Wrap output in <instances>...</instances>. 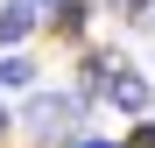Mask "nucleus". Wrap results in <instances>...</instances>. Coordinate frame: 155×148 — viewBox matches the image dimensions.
<instances>
[{"mask_svg":"<svg viewBox=\"0 0 155 148\" xmlns=\"http://www.w3.org/2000/svg\"><path fill=\"white\" fill-rule=\"evenodd\" d=\"M21 120H28V127H42V134H71L78 120H85V99H78V92H28Z\"/></svg>","mask_w":155,"mask_h":148,"instance_id":"nucleus-1","label":"nucleus"},{"mask_svg":"<svg viewBox=\"0 0 155 148\" xmlns=\"http://www.w3.org/2000/svg\"><path fill=\"white\" fill-rule=\"evenodd\" d=\"M99 99H106V106H120V113H134V120H141L155 92H148V78H141L134 64H113V78H106V92H99Z\"/></svg>","mask_w":155,"mask_h":148,"instance_id":"nucleus-2","label":"nucleus"},{"mask_svg":"<svg viewBox=\"0 0 155 148\" xmlns=\"http://www.w3.org/2000/svg\"><path fill=\"white\" fill-rule=\"evenodd\" d=\"M35 28V0H0V49H14Z\"/></svg>","mask_w":155,"mask_h":148,"instance_id":"nucleus-3","label":"nucleus"},{"mask_svg":"<svg viewBox=\"0 0 155 148\" xmlns=\"http://www.w3.org/2000/svg\"><path fill=\"white\" fill-rule=\"evenodd\" d=\"M106 78H113V57H85V64H78V99H85V106H99Z\"/></svg>","mask_w":155,"mask_h":148,"instance_id":"nucleus-4","label":"nucleus"},{"mask_svg":"<svg viewBox=\"0 0 155 148\" xmlns=\"http://www.w3.org/2000/svg\"><path fill=\"white\" fill-rule=\"evenodd\" d=\"M0 85H14V92H28V85H35V64L7 49V57H0Z\"/></svg>","mask_w":155,"mask_h":148,"instance_id":"nucleus-5","label":"nucleus"},{"mask_svg":"<svg viewBox=\"0 0 155 148\" xmlns=\"http://www.w3.org/2000/svg\"><path fill=\"white\" fill-rule=\"evenodd\" d=\"M113 14H127V21H141V14H155V0H106Z\"/></svg>","mask_w":155,"mask_h":148,"instance_id":"nucleus-6","label":"nucleus"},{"mask_svg":"<svg viewBox=\"0 0 155 148\" xmlns=\"http://www.w3.org/2000/svg\"><path fill=\"white\" fill-rule=\"evenodd\" d=\"M127 148H155V120H141V127H134V141H127Z\"/></svg>","mask_w":155,"mask_h":148,"instance_id":"nucleus-7","label":"nucleus"},{"mask_svg":"<svg viewBox=\"0 0 155 148\" xmlns=\"http://www.w3.org/2000/svg\"><path fill=\"white\" fill-rule=\"evenodd\" d=\"M85 148H120V141H99V134H92V141H85Z\"/></svg>","mask_w":155,"mask_h":148,"instance_id":"nucleus-8","label":"nucleus"},{"mask_svg":"<svg viewBox=\"0 0 155 148\" xmlns=\"http://www.w3.org/2000/svg\"><path fill=\"white\" fill-rule=\"evenodd\" d=\"M7 127H14V120H7V106H0V134H7Z\"/></svg>","mask_w":155,"mask_h":148,"instance_id":"nucleus-9","label":"nucleus"},{"mask_svg":"<svg viewBox=\"0 0 155 148\" xmlns=\"http://www.w3.org/2000/svg\"><path fill=\"white\" fill-rule=\"evenodd\" d=\"M35 7H57V0H35Z\"/></svg>","mask_w":155,"mask_h":148,"instance_id":"nucleus-10","label":"nucleus"}]
</instances>
